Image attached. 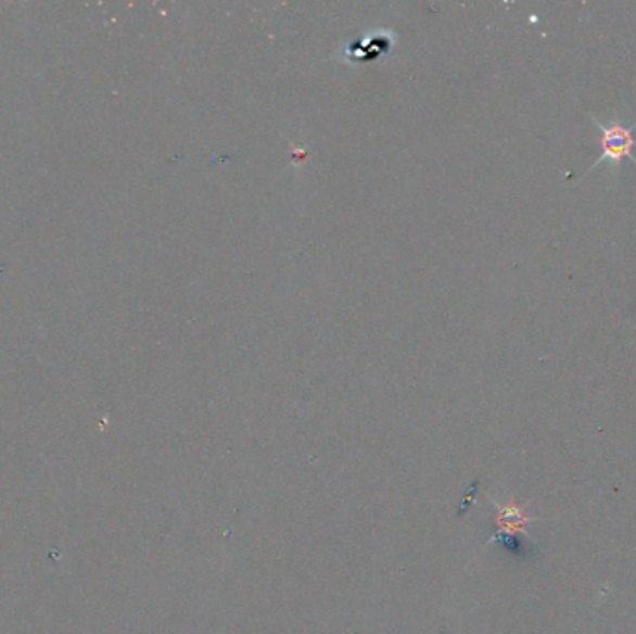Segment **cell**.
<instances>
[{
	"instance_id": "6da1fadb",
	"label": "cell",
	"mask_w": 636,
	"mask_h": 634,
	"mask_svg": "<svg viewBox=\"0 0 636 634\" xmlns=\"http://www.w3.org/2000/svg\"><path fill=\"white\" fill-rule=\"evenodd\" d=\"M592 124L601 130V156L592 164L586 175L592 174L594 169H598L605 162H609L614 168H618L625 158H631L636 166V156L633 153L636 148V124L629 125V127L620 124V122L605 125L594 116H592Z\"/></svg>"
}]
</instances>
